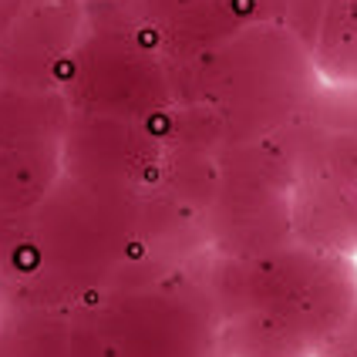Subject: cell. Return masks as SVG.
Masks as SVG:
<instances>
[{
	"label": "cell",
	"instance_id": "cell-5",
	"mask_svg": "<svg viewBox=\"0 0 357 357\" xmlns=\"http://www.w3.org/2000/svg\"><path fill=\"white\" fill-rule=\"evenodd\" d=\"M169 142L155 121H121L71 115L61 139V169L101 185H121L142 196L162 189Z\"/></svg>",
	"mask_w": 357,
	"mask_h": 357
},
{
	"label": "cell",
	"instance_id": "cell-8",
	"mask_svg": "<svg viewBox=\"0 0 357 357\" xmlns=\"http://www.w3.org/2000/svg\"><path fill=\"white\" fill-rule=\"evenodd\" d=\"M71 108L61 91H24L0 81V149L61 152Z\"/></svg>",
	"mask_w": 357,
	"mask_h": 357
},
{
	"label": "cell",
	"instance_id": "cell-7",
	"mask_svg": "<svg viewBox=\"0 0 357 357\" xmlns=\"http://www.w3.org/2000/svg\"><path fill=\"white\" fill-rule=\"evenodd\" d=\"M294 243L357 259V189L327 176H297L290 199Z\"/></svg>",
	"mask_w": 357,
	"mask_h": 357
},
{
	"label": "cell",
	"instance_id": "cell-9",
	"mask_svg": "<svg viewBox=\"0 0 357 357\" xmlns=\"http://www.w3.org/2000/svg\"><path fill=\"white\" fill-rule=\"evenodd\" d=\"M0 357H71V310L0 303Z\"/></svg>",
	"mask_w": 357,
	"mask_h": 357
},
{
	"label": "cell",
	"instance_id": "cell-14",
	"mask_svg": "<svg viewBox=\"0 0 357 357\" xmlns=\"http://www.w3.org/2000/svg\"><path fill=\"white\" fill-rule=\"evenodd\" d=\"M354 189H357V185H354Z\"/></svg>",
	"mask_w": 357,
	"mask_h": 357
},
{
	"label": "cell",
	"instance_id": "cell-10",
	"mask_svg": "<svg viewBox=\"0 0 357 357\" xmlns=\"http://www.w3.org/2000/svg\"><path fill=\"white\" fill-rule=\"evenodd\" d=\"M61 172V152L0 149V219H27Z\"/></svg>",
	"mask_w": 357,
	"mask_h": 357
},
{
	"label": "cell",
	"instance_id": "cell-2",
	"mask_svg": "<svg viewBox=\"0 0 357 357\" xmlns=\"http://www.w3.org/2000/svg\"><path fill=\"white\" fill-rule=\"evenodd\" d=\"M216 303L189 266L71 310V357H219Z\"/></svg>",
	"mask_w": 357,
	"mask_h": 357
},
{
	"label": "cell",
	"instance_id": "cell-3",
	"mask_svg": "<svg viewBox=\"0 0 357 357\" xmlns=\"http://www.w3.org/2000/svg\"><path fill=\"white\" fill-rule=\"evenodd\" d=\"M61 98L71 115L159 121L176 108L172 68L145 44L108 31H88L68 61Z\"/></svg>",
	"mask_w": 357,
	"mask_h": 357
},
{
	"label": "cell",
	"instance_id": "cell-12",
	"mask_svg": "<svg viewBox=\"0 0 357 357\" xmlns=\"http://www.w3.org/2000/svg\"><path fill=\"white\" fill-rule=\"evenodd\" d=\"M317 357H357V307L351 310V317L344 320V327L327 340V347Z\"/></svg>",
	"mask_w": 357,
	"mask_h": 357
},
{
	"label": "cell",
	"instance_id": "cell-13",
	"mask_svg": "<svg viewBox=\"0 0 357 357\" xmlns=\"http://www.w3.org/2000/svg\"><path fill=\"white\" fill-rule=\"evenodd\" d=\"M344 128H351V132H354V135H357V125H344Z\"/></svg>",
	"mask_w": 357,
	"mask_h": 357
},
{
	"label": "cell",
	"instance_id": "cell-1",
	"mask_svg": "<svg viewBox=\"0 0 357 357\" xmlns=\"http://www.w3.org/2000/svg\"><path fill=\"white\" fill-rule=\"evenodd\" d=\"M199 277L222 324L219 357H317L357 307V259L300 243L216 257Z\"/></svg>",
	"mask_w": 357,
	"mask_h": 357
},
{
	"label": "cell",
	"instance_id": "cell-6",
	"mask_svg": "<svg viewBox=\"0 0 357 357\" xmlns=\"http://www.w3.org/2000/svg\"><path fill=\"white\" fill-rule=\"evenodd\" d=\"M88 34L81 0H38L0 31V81L24 91H61L68 61Z\"/></svg>",
	"mask_w": 357,
	"mask_h": 357
},
{
	"label": "cell",
	"instance_id": "cell-11",
	"mask_svg": "<svg viewBox=\"0 0 357 357\" xmlns=\"http://www.w3.org/2000/svg\"><path fill=\"white\" fill-rule=\"evenodd\" d=\"M314 68L334 84H357V0H327Z\"/></svg>",
	"mask_w": 357,
	"mask_h": 357
},
{
	"label": "cell",
	"instance_id": "cell-4",
	"mask_svg": "<svg viewBox=\"0 0 357 357\" xmlns=\"http://www.w3.org/2000/svg\"><path fill=\"white\" fill-rule=\"evenodd\" d=\"M88 31L145 44L172 71L209 58L243 34L253 17L246 0H81Z\"/></svg>",
	"mask_w": 357,
	"mask_h": 357
}]
</instances>
